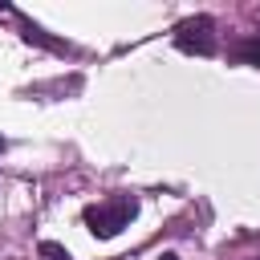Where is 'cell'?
<instances>
[{
    "label": "cell",
    "instance_id": "obj_1",
    "mask_svg": "<svg viewBox=\"0 0 260 260\" xmlns=\"http://www.w3.org/2000/svg\"><path fill=\"white\" fill-rule=\"evenodd\" d=\"M134 215H138V203H134L130 195H118V199L89 203V207H85V228H89L98 240H110V236H118Z\"/></svg>",
    "mask_w": 260,
    "mask_h": 260
},
{
    "label": "cell",
    "instance_id": "obj_2",
    "mask_svg": "<svg viewBox=\"0 0 260 260\" xmlns=\"http://www.w3.org/2000/svg\"><path fill=\"white\" fill-rule=\"evenodd\" d=\"M211 16H191L175 28V45L183 53H199V57H211L215 53V37H211Z\"/></svg>",
    "mask_w": 260,
    "mask_h": 260
},
{
    "label": "cell",
    "instance_id": "obj_3",
    "mask_svg": "<svg viewBox=\"0 0 260 260\" xmlns=\"http://www.w3.org/2000/svg\"><path fill=\"white\" fill-rule=\"evenodd\" d=\"M236 57H240V61H248V65H260V37L240 41V45H236Z\"/></svg>",
    "mask_w": 260,
    "mask_h": 260
},
{
    "label": "cell",
    "instance_id": "obj_4",
    "mask_svg": "<svg viewBox=\"0 0 260 260\" xmlns=\"http://www.w3.org/2000/svg\"><path fill=\"white\" fill-rule=\"evenodd\" d=\"M37 256H41V260H69V248H61V244H53V240H41Z\"/></svg>",
    "mask_w": 260,
    "mask_h": 260
},
{
    "label": "cell",
    "instance_id": "obj_5",
    "mask_svg": "<svg viewBox=\"0 0 260 260\" xmlns=\"http://www.w3.org/2000/svg\"><path fill=\"white\" fill-rule=\"evenodd\" d=\"M158 260H179V256H175V252H162V256H158Z\"/></svg>",
    "mask_w": 260,
    "mask_h": 260
},
{
    "label": "cell",
    "instance_id": "obj_6",
    "mask_svg": "<svg viewBox=\"0 0 260 260\" xmlns=\"http://www.w3.org/2000/svg\"><path fill=\"white\" fill-rule=\"evenodd\" d=\"M0 150H4V138H0Z\"/></svg>",
    "mask_w": 260,
    "mask_h": 260
}]
</instances>
